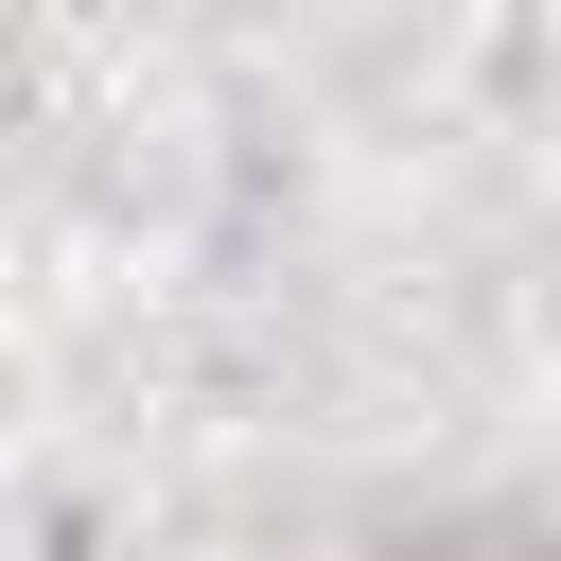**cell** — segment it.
Segmentation results:
<instances>
[{
    "label": "cell",
    "mask_w": 561,
    "mask_h": 561,
    "mask_svg": "<svg viewBox=\"0 0 561 561\" xmlns=\"http://www.w3.org/2000/svg\"><path fill=\"white\" fill-rule=\"evenodd\" d=\"M421 561H561V543H526V526H438Z\"/></svg>",
    "instance_id": "1"
}]
</instances>
